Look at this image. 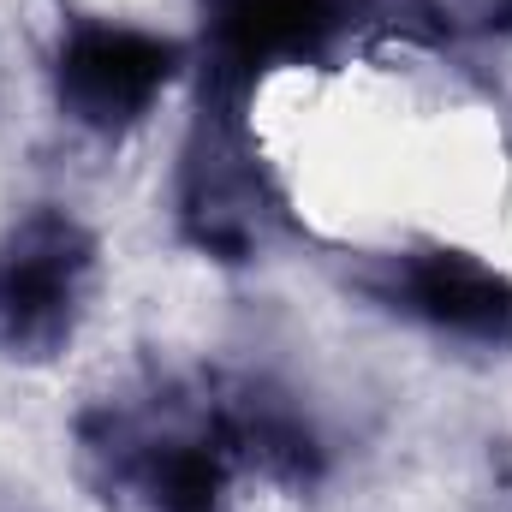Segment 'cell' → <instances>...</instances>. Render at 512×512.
Here are the masks:
<instances>
[{"instance_id":"cell-1","label":"cell","mask_w":512,"mask_h":512,"mask_svg":"<svg viewBox=\"0 0 512 512\" xmlns=\"http://www.w3.org/2000/svg\"><path fill=\"white\" fill-rule=\"evenodd\" d=\"M167 48L143 30H114L90 24L66 42L60 54V102L72 120L90 131H120L131 126L167 84Z\"/></svg>"}]
</instances>
